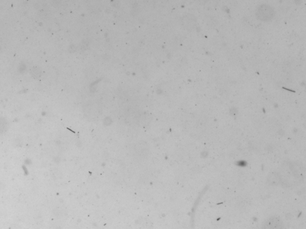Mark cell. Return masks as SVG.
<instances>
[{"mask_svg":"<svg viewBox=\"0 0 306 229\" xmlns=\"http://www.w3.org/2000/svg\"><path fill=\"white\" fill-rule=\"evenodd\" d=\"M262 229H284L283 221L277 217H270L265 221Z\"/></svg>","mask_w":306,"mask_h":229,"instance_id":"obj_3","label":"cell"},{"mask_svg":"<svg viewBox=\"0 0 306 229\" xmlns=\"http://www.w3.org/2000/svg\"><path fill=\"white\" fill-rule=\"evenodd\" d=\"M279 180L287 186H292L302 182L303 170L300 164L296 163H287L281 168L280 173H278Z\"/></svg>","mask_w":306,"mask_h":229,"instance_id":"obj_1","label":"cell"},{"mask_svg":"<svg viewBox=\"0 0 306 229\" xmlns=\"http://www.w3.org/2000/svg\"><path fill=\"white\" fill-rule=\"evenodd\" d=\"M258 18L263 21H268L273 18L274 11L271 6L267 5H261L258 7L256 11Z\"/></svg>","mask_w":306,"mask_h":229,"instance_id":"obj_2","label":"cell"},{"mask_svg":"<svg viewBox=\"0 0 306 229\" xmlns=\"http://www.w3.org/2000/svg\"><path fill=\"white\" fill-rule=\"evenodd\" d=\"M185 25L187 28L193 29L197 25V20L195 16L189 15L186 16Z\"/></svg>","mask_w":306,"mask_h":229,"instance_id":"obj_4","label":"cell"}]
</instances>
